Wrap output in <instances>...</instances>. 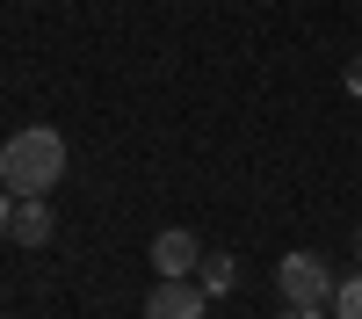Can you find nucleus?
<instances>
[{"instance_id":"f257e3e1","label":"nucleus","mask_w":362,"mask_h":319,"mask_svg":"<svg viewBox=\"0 0 362 319\" xmlns=\"http://www.w3.org/2000/svg\"><path fill=\"white\" fill-rule=\"evenodd\" d=\"M58 174H66V138L51 124H29V131H15L0 145V189L44 196V189H58Z\"/></svg>"},{"instance_id":"f03ea898","label":"nucleus","mask_w":362,"mask_h":319,"mask_svg":"<svg viewBox=\"0 0 362 319\" xmlns=\"http://www.w3.org/2000/svg\"><path fill=\"white\" fill-rule=\"evenodd\" d=\"M276 290H283V298L290 305H334V269H326V261L319 254H283L276 261Z\"/></svg>"},{"instance_id":"7ed1b4c3","label":"nucleus","mask_w":362,"mask_h":319,"mask_svg":"<svg viewBox=\"0 0 362 319\" xmlns=\"http://www.w3.org/2000/svg\"><path fill=\"white\" fill-rule=\"evenodd\" d=\"M145 319H210V290L196 276H160V290L145 298Z\"/></svg>"},{"instance_id":"20e7f679","label":"nucleus","mask_w":362,"mask_h":319,"mask_svg":"<svg viewBox=\"0 0 362 319\" xmlns=\"http://www.w3.org/2000/svg\"><path fill=\"white\" fill-rule=\"evenodd\" d=\"M196 261H203V240H196V232L167 225L160 240H153V269H160V276H196Z\"/></svg>"},{"instance_id":"39448f33","label":"nucleus","mask_w":362,"mask_h":319,"mask_svg":"<svg viewBox=\"0 0 362 319\" xmlns=\"http://www.w3.org/2000/svg\"><path fill=\"white\" fill-rule=\"evenodd\" d=\"M8 240H15V247H44V240H51V203H44V196H15Z\"/></svg>"},{"instance_id":"423d86ee","label":"nucleus","mask_w":362,"mask_h":319,"mask_svg":"<svg viewBox=\"0 0 362 319\" xmlns=\"http://www.w3.org/2000/svg\"><path fill=\"white\" fill-rule=\"evenodd\" d=\"M232 276H239L232 254H203V261H196V283L210 290V298H218V290H232Z\"/></svg>"},{"instance_id":"0eeeda50","label":"nucleus","mask_w":362,"mask_h":319,"mask_svg":"<svg viewBox=\"0 0 362 319\" xmlns=\"http://www.w3.org/2000/svg\"><path fill=\"white\" fill-rule=\"evenodd\" d=\"M334 319H362V276H348L334 290Z\"/></svg>"},{"instance_id":"6e6552de","label":"nucleus","mask_w":362,"mask_h":319,"mask_svg":"<svg viewBox=\"0 0 362 319\" xmlns=\"http://www.w3.org/2000/svg\"><path fill=\"white\" fill-rule=\"evenodd\" d=\"M8 225H15V189H0V240H8Z\"/></svg>"},{"instance_id":"1a4fd4ad","label":"nucleus","mask_w":362,"mask_h":319,"mask_svg":"<svg viewBox=\"0 0 362 319\" xmlns=\"http://www.w3.org/2000/svg\"><path fill=\"white\" fill-rule=\"evenodd\" d=\"M341 80H348V95H362V51L348 58V73H341Z\"/></svg>"},{"instance_id":"9d476101","label":"nucleus","mask_w":362,"mask_h":319,"mask_svg":"<svg viewBox=\"0 0 362 319\" xmlns=\"http://www.w3.org/2000/svg\"><path fill=\"white\" fill-rule=\"evenodd\" d=\"M283 319H334V312H319V305H290Z\"/></svg>"},{"instance_id":"9b49d317","label":"nucleus","mask_w":362,"mask_h":319,"mask_svg":"<svg viewBox=\"0 0 362 319\" xmlns=\"http://www.w3.org/2000/svg\"><path fill=\"white\" fill-rule=\"evenodd\" d=\"M355 254H362V225H355Z\"/></svg>"}]
</instances>
